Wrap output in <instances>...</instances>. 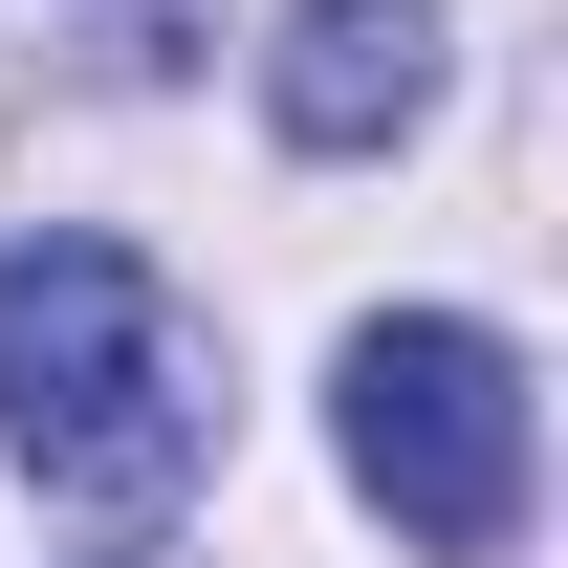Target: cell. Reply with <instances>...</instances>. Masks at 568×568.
Returning a JSON list of instances; mask_svg holds the SVG:
<instances>
[{
  "label": "cell",
  "mask_w": 568,
  "mask_h": 568,
  "mask_svg": "<svg viewBox=\"0 0 568 568\" xmlns=\"http://www.w3.org/2000/svg\"><path fill=\"white\" fill-rule=\"evenodd\" d=\"M351 481L394 503V547H437V568L525 547V351L459 328V306L351 328Z\"/></svg>",
  "instance_id": "2"
},
{
  "label": "cell",
  "mask_w": 568,
  "mask_h": 568,
  "mask_svg": "<svg viewBox=\"0 0 568 568\" xmlns=\"http://www.w3.org/2000/svg\"><path fill=\"white\" fill-rule=\"evenodd\" d=\"M263 110H284L306 153L416 132V110H437V0H306V22L263 44Z\"/></svg>",
  "instance_id": "3"
},
{
  "label": "cell",
  "mask_w": 568,
  "mask_h": 568,
  "mask_svg": "<svg viewBox=\"0 0 568 568\" xmlns=\"http://www.w3.org/2000/svg\"><path fill=\"white\" fill-rule=\"evenodd\" d=\"M0 437H22V481L44 503H175L219 459V351L197 306L132 263V241H88V219H44V241H0Z\"/></svg>",
  "instance_id": "1"
}]
</instances>
